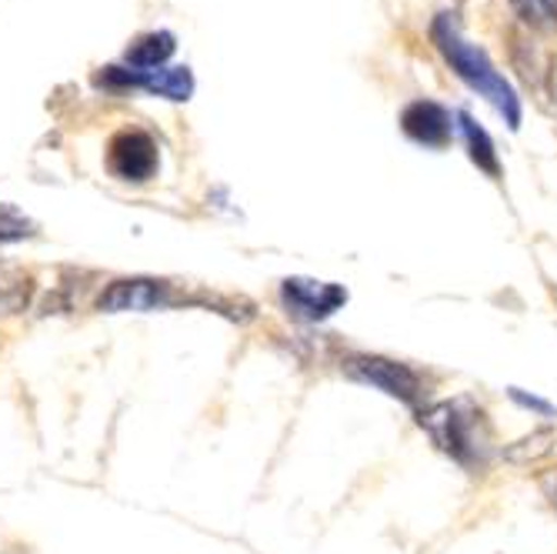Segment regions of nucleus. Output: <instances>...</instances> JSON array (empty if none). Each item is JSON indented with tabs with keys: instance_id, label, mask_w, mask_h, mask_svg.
Returning a JSON list of instances; mask_svg holds the SVG:
<instances>
[{
	"instance_id": "4468645a",
	"label": "nucleus",
	"mask_w": 557,
	"mask_h": 554,
	"mask_svg": "<svg viewBox=\"0 0 557 554\" xmlns=\"http://www.w3.org/2000/svg\"><path fill=\"white\" fill-rule=\"evenodd\" d=\"M511 397L518 401L521 408H531V411H537V415H544V418H557V408H554V405H547V401H541V397H534V394H524L521 387H511Z\"/></svg>"
},
{
	"instance_id": "423d86ee",
	"label": "nucleus",
	"mask_w": 557,
	"mask_h": 554,
	"mask_svg": "<svg viewBox=\"0 0 557 554\" xmlns=\"http://www.w3.org/2000/svg\"><path fill=\"white\" fill-rule=\"evenodd\" d=\"M284 311L297 321H324L337 308L347 305V291L341 284L311 281V278H287L281 284Z\"/></svg>"
},
{
	"instance_id": "dca6fc26",
	"label": "nucleus",
	"mask_w": 557,
	"mask_h": 554,
	"mask_svg": "<svg viewBox=\"0 0 557 554\" xmlns=\"http://www.w3.org/2000/svg\"><path fill=\"white\" fill-rule=\"evenodd\" d=\"M541 484H544V494L550 497V505L557 508V475H547V478H544Z\"/></svg>"
},
{
	"instance_id": "2eb2a0df",
	"label": "nucleus",
	"mask_w": 557,
	"mask_h": 554,
	"mask_svg": "<svg viewBox=\"0 0 557 554\" xmlns=\"http://www.w3.org/2000/svg\"><path fill=\"white\" fill-rule=\"evenodd\" d=\"M511 4L528 17V21H537V17H544V4L541 0H511Z\"/></svg>"
},
{
	"instance_id": "f3484780",
	"label": "nucleus",
	"mask_w": 557,
	"mask_h": 554,
	"mask_svg": "<svg viewBox=\"0 0 557 554\" xmlns=\"http://www.w3.org/2000/svg\"><path fill=\"white\" fill-rule=\"evenodd\" d=\"M541 4H544V14L557 17V0H541Z\"/></svg>"
},
{
	"instance_id": "f03ea898",
	"label": "nucleus",
	"mask_w": 557,
	"mask_h": 554,
	"mask_svg": "<svg viewBox=\"0 0 557 554\" xmlns=\"http://www.w3.org/2000/svg\"><path fill=\"white\" fill-rule=\"evenodd\" d=\"M418 421L444 455L454 458L461 468H468V471L487 468L491 444H494L491 421L471 397L441 401L434 408H424Z\"/></svg>"
},
{
	"instance_id": "9b49d317",
	"label": "nucleus",
	"mask_w": 557,
	"mask_h": 554,
	"mask_svg": "<svg viewBox=\"0 0 557 554\" xmlns=\"http://www.w3.org/2000/svg\"><path fill=\"white\" fill-rule=\"evenodd\" d=\"M554 451V431H534L531 438H521L515 441L508 451H504V458L515 461V465H531V461H541Z\"/></svg>"
},
{
	"instance_id": "f257e3e1",
	"label": "nucleus",
	"mask_w": 557,
	"mask_h": 554,
	"mask_svg": "<svg viewBox=\"0 0 557 554\" xmlns=\"http://www.w3.org/2000/svg\"><path fill=\"white\" fill-rule=\"evenodd\" d=\"M431 34H434V44L444 54V61L450 64V71L468 87H474L484 100H491V104L500 111V118L508 121V127H521V100H518L515 87L504 81V74L491 64L484 50L478 44H471L447 14L434 21Z\"/></svg>"
},
{
	"instance_id": "20e7f679",
	"label": "nucleus",
	"mask_w": 557,
	"mask_h": 554,
	"mask_svg": "<svg viewBox=\"0 0 557 554\" xmlns=\"http://www.w3.org/2000/svg\"><path fill=\"white\" fill-rule=\"evenodd\" d=\"M344 374L361 381V384H371L397 401H404V405H414V401L421 397V378L400 361H391V358H377V355H350L344 361Z\"/></svg>"
},
{
	"instance_id": "6e6552de",
	"label": "nucleus",
	"mask_w": 557,
	"mask_h": 554,
	"mask_svg": "<svg viewBox=\"0 0 557 554\" xmlns=\"http://www.w3.org/2000/svg\"><path fill=\"white\" fill-rule=\"evenodd\" d=\"M400 127L411 140L424 147H447L454 124H450V114L441 104H434V100H414V104L404 108Z\"/></svg>"
},
{
	"instance_id": "39448f33",
	"label": "nucleus",
	"mask_w": 557,
	"mask_h": 554,
	"mask_svg": "<svg viewBox=\"0 0 557 554\" xmlns=\"http://www.w3.org/2000/svg\"><path fill=\"white\" fill-rule=\"evenodd\" d=\"M100 87H137L154 97L168 100H187L194 94V74L190 67H150V71H134L124 64H111L94 77Z\"/></svg>"
},
{
	"instance_id": "9d476101",
	"label": "nucleus",
	"mask_w": 557,
	"mask_h": 554,
	"mask_svg": "<svg viewBox=\"0 0 557 554\" xmlns=\"http://www.w3.org/2000/svg\"><path fill=\"white\" fill-rule=\"evenodd\" d=\"M458 124H461V131H465L471 161H474L484 174L497 177V174H500V164H497V150H494V140L487 137V131H484L471 114H465V111L458 114Z\"/></svg>"
},
{
	"instance_id": "ddd939ff",
	"label": "nucleus",
	"mask_w": 557,
	"mask_h": 554,
	"mask_svg": "<svg viewBox=\"0 0 557 554\" xmlns=\"http://www.w3.org/2000/svg\"><path fill=\"white\" fill-rule=\"evenodd\" d=\"M30 281L27 278H14V281H0V311H17L27 300Z\"/></svg>"
},
{
	"instance_id": "f8f14e48",
	"label": "nucleus",
	"mask_w": 557,
	"mask_h": 554,
	"mask_svg": "<svg viewBox=\"0 0 557 554\" xmlns=\"http://www.w3.org/2000/svg\"><path fill=\"white\" fill-rule=\"evenodd\" d=\"M24 237H34V221L17 208H0V244H14Z\"/></svg>"
},
{
	"instance_id": "0eeeda50",
	"label": "nucleus",
	"mask_w": 557,
	"mask_h": 554,
	"mask_svg": "<svg viewBox=\"0 0 557 554\" xmlns=\"http://www.w3.org/2000/svg\"><path fill=\"white\" fill-rule=\"evenodd\" d=\"M177 305L171 284L154 281V278H121L108 284V291L97 297V308L108 315H124V311H158Z\"/></svg>"
},
{
	"instance_id": "7ed1b4c3",
	"label": "nucleus",
	"mask_w": 557,
	"mask_h": 554,
	"mask_svg": "<svg viewBox=\"0 0 557 554\" xmlns=\"http://www.w3.org/2000/svg\"><path fill=\"white\" fill-rule=\"evenodd\" d=\"M161 168V147L140 127H124L111 137L108 144V171L117 181L127 184H144L158 174Z\"/></svg>"
},
{
	"instance_id": "1a4fd4ad",
	"label": "nucleus",
	"mask_w": 557,
	"mask_h": 554,
	"mask_svg": "<svg viewBox=\"0 0 557 554\" xmlns=\"http://www.w3.org/2000/svg\"><path fill=\"white\" fill-rule=\"evenodd\" d=\"M177 50V40L171 30H150L140 34L127 50H124V67L134 71H150V67H164L171 61V54Z\"/></svg>"
}]
</instances>
